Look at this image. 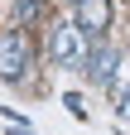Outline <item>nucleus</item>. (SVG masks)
Wrapping results in <instances>:
<instances>
[{"label": "nucleus", "instance_id": "obj_1", "mask_svg": "<svg viewBox=\"0 0 130 135\" xmlns=\"http://www.w3.org/2000/svg\"><path fill=\"white\" fill-rule=\"evenodd\" d=\"M92 53V34L82 24H53V34H48V58H53L58 68H82Z\"/></svg>", "mask_w": 130, "mask_h": 135}, {"label": "nucleus", "instance_id": "obj_2", "mask_svg": "<svg viewBox=\"0 0 130 135\" xmlns=\"http://www.w3.org/2000/svg\"><path fill=\"white\" fill-rule=\"evenodd\" d=\"M82 68H87V77H92V82H111V77H116V68H121V48H116V44H101V39H96Z\"/></svg>", "mask_w": 130, "mask_h": 135}, {"label": "nucleus", "instance_id": "obj_3", "mask_svg": "<svg viewBox=\"0 0 130 135\" xmlns=\"http://www.w3.org/2000/svg\"><path fill=\"white\" fill-rule=\"evenodd\" d=\"M24 63H29V39L24 34H5L0 39V77H19L24 73Z\"/></svg>", "mask_w": 130, "mask_h": 135}, {"label": "nucleus", "instance_id": "obj_4", "mask_svg": "<svg viewBox=\"0 0 130 135\" xmlns=\"http://www.w3.org/2000/svg\"><path fill=\"white\" fill-rule=\"evenodd\" d=\"M77 24H82L92 39H101V29L111 24V0H82V5H77Z\"/></svg>", "mask_w": 130, "mask_h": 135}, {"label": "nucleus", "instance_id": "obj_5", "mask_svg": "<svg viewBox=\"0 0 130 135\" xmlns=\"http://www.w3.org/2000/svg\"><path fill=\"white\" fill-rule=\"evenodd\" d=\"M19 15H24V20H34V15H43V0H19Z\"/></svg>", "mask_w": 130, "mask_h": 135}, {"label": "nucleus", "instance_id": "obj_6", "mask_svg": "<svg viewBox=\"0 0 130 135\" xmlns=\"http://www.w3.org/2000/svg\"><path fill=\"white\" fill-rule=\"evenodd\" d=\"M121 121H130V92H125V101H121Z\"/></svg>", "mask_w": 130, "mask_h": 135}, {"label": "nucleus", "instance_id": "obj_7", "mask_svg": "<svg viewBox=\"0 0 130 135\" xmlns=\"http://www.w3.org/2000/svg\"><path fill=\"white\" fill-rule=\"evenodd\" d=\"M63 5H72V10H77V5H82V0H63Z\"/></svg>", "mask_w": 130, "mask_h": 135}]
</instances>
